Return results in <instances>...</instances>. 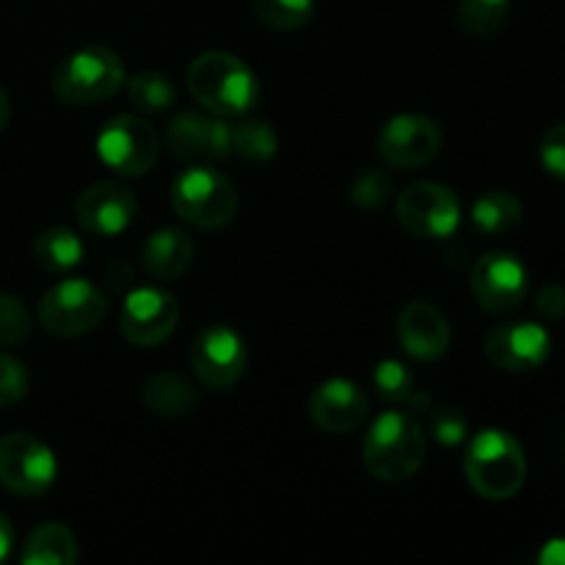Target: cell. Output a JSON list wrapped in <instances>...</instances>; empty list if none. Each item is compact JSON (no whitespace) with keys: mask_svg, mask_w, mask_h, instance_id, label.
<instances>
[{"mask_svg":"<svg viewBox=\"0 0 565 565\" xmlns=\"http://www.w3.org/2000/svg\"><path fill=\"white\" fill-rule=\"evenodd\" d=\"M188 92L204 110L224 119L252 114L259 103V81L252 66L226 50H207L188 66Z\"/></svg>","mask_w":565,"mask_h":565,"instance_id":"6da1fadb","label":"cell"},{"mask_svg":"<svg viewBox=\"0 0 565 565\" xmlns=\"http://www.w3.org/2000/svg\"><path fill=\"white\" fill-rule=\"evenodd\" d=\"M428 441L412 412H384L364 436L362 461L381 483H406L423 469Z\"/></svg>","mask_w":565,"mask_h":565,"instance_id":"7a4b0ae2","label":"cell"},{"mask_svg":"<svg viewBox=\"0 0 565 565\" xmlns=\"http://www.w3.org/2000/svg\"><path fill=\"white\" fill-rule=\"evenodd\" d=\"M463 475L475 494L491 502H505L516 497L527 480V456L516 436L500 428H486L469 441Z\"/></svg>","mask_w":565,"mask_h":565,"instance_id":"3957f363","label":"cell"},{"mask_svg":"<svg viewBox=\"0 0 565 565\" xmlns=\"http://www.w3.org/2000/svg\"><path fill=\"white\" fill-rule=\"evenodd\" d=\"M127 83L121 55L105 44H92L66 55L53 72V94L66 105H94L110 99Z\"/></svg>","mask_w":565,"mask_h":565,"instance_id":"277c9868","label":"cell"},{"mask_svg":"<svg viewBox=\"0 0 565 565\" xmlns=\"http://www.w3.org/2000/svg\"><path fill=\"white\" fill-rule=\"evenodd\" d=\"M171 207L177 218L196 230H221L237 215L241 196L230 177L215 171L213 166L199 163L171 182Z\"/></svg>","mask_w":565,"mask_h":565,"instance_id":"5b68a950","label":"cell"},{"mask_svg":"<svg viewBox=\"0 0 565 565\" xmlns=\"http://www.w3.org/2000/svg\"><path fill=\"white\" fill-rule=\"evenodd\" d=\"M108 315V298L94 281L70 276L50 287L39 301V323L47 334L75 340L97 329Z\"/></svg>","mask_w":565,"mask_h":565,"instance_id":"8992f818","label":"cell"},{"mask_svg":"<svg viewBox=\"0 0 565 565\" xmlns=\"http://www.w3.org/2000/svg\"><path fill=\"white\" fill-rule=\"evenodd\" d=\"M160 136L147 119L119 114L99 130L97 154L114 174L143 177L160 158Z\"/></svg>","mask_w":565,"mask_h":565,"instance_id":"52a82bcc","label":"cell"},{"mask_svg":"<svg viewBox=\"0 0 565 565\" xmlns=\"http://www.w3.org/2000/svg\"><path fill=\"white\" fill-rule=\"evenodd\" d=\"M395 210L403 230L423 241H445L461 224V199L441 182H412L401 191Z\"/></svg>","mask_w":565,"mask_h":565,"instance_id":"ba28073f","label":"cell"},{"mask_svg":"<svg viewBox=\"0 0 565 565\" xmlns=\"http://www.w3.org/2000/svg\"><path fill=\"white\" fill-rule=\"evenodd\" d=\"M58 475L53 450L25 430L0 436V486L17 497H42Z\"/></svg>","mask_w":565,"mask_h":565,"instance_id":"9c48e42d","label":"cell"},{"mask_svg":"<svg viewBox=\"0 0 565 565\" xmlns=\"http://www.w3.org/2000/svg\"><path fill=\"white\" fill-rule=\"evenodd\" d=\"M191 367L196 379L210 390H230L243 379L248 367L246 340L224 323L207 326L193 340Z\"/></svg>","mask_w":565,"mask_h":565,"instance_id":"30bf717a","label":"cell"},{"mask_svg":"<svg viewBox=\"0 0 565 565\" xmlns=\"http://www.w3.org/2000/svg\"><path fill=\"white\" fill-rule=\"evenodd\" d=\"M180 323V303L160 287H136L121 303L119 329L132 345L158 348L174 334Z\"/></svg>","mask_w":565,"mask_h":565,"instance_id":"8fae6325","label":"cell"},{"mask_svg":"<svg viewBox=\"0 0 565 565\" xmlns=\"http://www.w3.org/2000/svg\"><path fill=\"white\" fill-rule=\"evenodd\" d=\"M441 127L430 116L397 114L381 127L379 154L392 169H419L441 152Z\"/></svg>","mask_w":565,"mask_h":565,"instance_id":"7c38bea8","label":"cell"},{"mask_svg":"<svg viewBox=\"0 0 565 565\" xmlns=\"http://www.w3.org/2000/svg\"><path fill=\"white\" fill-rule=\"evenodd\" d=\"M472 296L486 312H511L522 307L530 290V276L522 259L508 252H491L475 263L472 268Z\"/></svg>","mask_w":565,"mask_h":565,"instance_id":"4fadbf2b","label":"cell"},{"mask_svg":"<svg viewBox=\"0 0 565 565\" xmlns=\"http://www.w3.org/2000/svg\"><path fill=\"white\" fill-rule=\"evenodd\" d=\"M550 331L533 320H511L500 323L486 337V359L505 373H530L550 359Z\"/></svg>","mask_w":565,"mask_h":565,"instance_id":"5bb4252c","label":"cell"},{"mask_svg":"<svg viewBox=\"0 0 565 565\" xmlns=\"http://www.w3.org/2000/svg\"><path fill=\"white\" fill-rule=\"evenodd\" d=\"M163 143L177 160L215 163L232 154V125L215 114H177L166 127Z\"/></svg>","mask_w":565,"mask_h":565,"instance_id":"9a60e30c","label":"cell"},{"mask_svg":"<svg viewBox=\"0 0 565 565\" xmlns=\"http://www.w3.org/2000/svg\"><path fill=\"white\" fill-rule=\"evenodd\" d=\"M138 213V202L132 191L119 182H94L77 196L75 218L83 232L97 237H116L132 224Z\"/></svg>","mask_w":565,"mask_h":565,"instance_id":"2e32d148","label":"cell"},{"mask_svg":"<svg viewBox=\"0 0 565 565\" xmlns=\"http://www.w3.org/2000/svg\"><path fill=\"white\" fill-rule=\"evenodd\" d=\"M312 423L326 434H351L362 428L370 414V401L359 384L348 379H329L312 390L307 401Z\"/></svg>","mask_w":565,"mask_h":565,"instance_id":"e0dca14e","label":"cell"},{"mask_svg":"<svg viewBox=\"0 0 565 565\" xmlns=\"http://www.w3.org/2000/svg\"><path fill=\"white\" fill-rule=\"evenodd\" d=\"M397 337L403 351L417 362H436L450 351V320L428 301H408L397 315Z\"/></svg>","mask_w":565,"mask_h":565,"instance_id":"ac0fdd59","label":"cell"},{"mask_svg":"<svg viewBox=\"0 0 565 565\" xmlns=\"http://www.w3.org/2000/svg\"><path fill=\"white\" fill-rule=\"evenodd\" d=\"M193 254H196V243L185 230L163 226L143 243V268L158 281L180 279L191 268Z\"/></svg>","mask_w":565,"mask_h":565,"instance_id":"d6986e66","label":"cell"},{"mask_svg":"<svg viewBox=\"0 0 565 565\" xmlns=\"http://www.w3.org/2000/svg\"><path fill=\"white\" fill-rule=\"evenodd\" d=\"M143 403L152 414L180 419L196 408L199 395L191 381L180 373H158L143 384Z\"/></svg>","mask_w":565,"mask_h":565,"instance_id":"ffe728a7","label":"cell"},{"mask_svg":"<svg viewBox=\"0 0 565 565\" xmlns=\"http://www.w3.org/2000/svg\"><path fill=\"white\" fill-rule=\"evenodd\" d=\"M524 218V204L511 191H486L472 204V226L486 237L511 235Z\"/></svg>","mask_w":565,"mask_h":565,"instance_id":"44dd1931","label":"cell"},{"mask_svg":"<svg viewBox=\"0 0 565 565\" xmlns=\"http://www.w3.org/2000/svg\"><path fill=\"white\" fill-rule=\"evenodd\" d=\"M86 254L81 235L70 226H50L42 235L33 241V259L42 270L47 274H70L72 268H77Z\"/></svg>","mask_w":565,"mask_h":565,"instance_id":"7402d4cb","label":"cell"},{"mask_svg":"<svg viewBox=\"0 0 565 565\" xmlns=\"http://www.w3.org/2000/svg\"><path fill=\"white\" fill-rule=\"evenodd\" d=\"M77 561V541L66 524H39L25 541L22 563L25 565H72Z\"/></svg>","mask_w":565,"mask_h":565,"instance_id":"603a6c76","label":"cell"},{"mask_svg":"<svg viewBox=\"0 0 565 565\" xmlns=\"http://www.w3.org/2000/svg\"><path fill=\"white\" fill-rule=\"evenodd\" d=\"M513 0H458V25L475 39H489L511 17Z\"/></svg>","mask_w":565,"mask_h":565,"instance_id":"cb8c5ba5","label":"cell"},{"mask_svg":"<svg viewBox=\"0 0 565 565\" xmlns=\"http://www.w3.org/2000/svg\"><path fill=\"white\" fill-rule=\"evenodd\" d=\"M125 86L130 103L136 105L138 110H143V114H166V110L174 108L177 103L174 83L166 75H160V72H138V75H132Z\"/></svg>","mask_w":565,"mask_h":565,"instance_id":"d4e9b609","label":"cell"},{"mask_svg":"<svg viewBox=\"0 0 565 565\" xmlns=\"http://www.w3.org/2000/svg\"><path fill=\"white\" fill-rule=\"evenodd\" d=\"M279 149L276 130L265 119H243L232 127V152L241 154L246 163H268Z\"/></svg>","mask_w":565,"mask_h":565,"instance_id":"484cf974","label":"cell"},{"mask_svg":"<svg viewBox=\"0 0 565 565\" xmlns=\"http://www.w3.org/2000/svg\"><path fill=\"white\" fill-rule=\"evenodd\" d=\"M252 11L274 31H301L312 22L315 0H252Z\"/></svg>","mask_w":565,"mask_h":565,"instance_id":"4316f807","label":"cell"},{"mask_svg":"<svg viewBox=\"0 0 565 565\" xmlns=\"http://www.w3.org/2000/svg\"><path fill=\"white\" fill-rule=\"evenodd\" d=\"M373 390L386 403H412L417 395V379L412 370L397 359H384L373 370Z\"/></svg>","mask_w":565,"mask_h":565,"instance_id":"83f0119b","label":"cell"},{"mask_svg":"<svg viewBox=\"0 0 565 565\" xmlns=\"http://www.w3.org/2000/svg\"><path fill=\"white\" fill-rule=\"evenodd\" d=\"M392 174L386 169H364L362 174L353 180L351 199L356 207L362 210H381L392 199Z\"/></svg>","mask_w":565,"mask_h":565,"instance_id":"f1b7e54d","label":"cell"},{"mask_svg":"<svg viewBox=\"0 0 565 565\" xmlns=\"http://www.w3.org/2000/svg\"><path fill=\"white\" fill-rule=\"evenodd\" d=\"M31 337V312L17 296L0 292V345L14 348Z\"/></svg>","mask_w":565,"mask_h":565,"instance_id":"f546056e","label":"cell"},{"mask_svg":"<svg viewBox=\"0 0 565 565\" xmlns=\"http://www.w3.org/2000/svg\"><path fill=\"white\" fill-rule=\"evenodd\" d=\"M31 390V375L20 359L0 353V406H14Z\"/></svg>","mask_w":565,"mask_h":565,"instance_id":"4dcf8cb0","label":"cell"},{"mask_svg":"<svg viewBox=\"0 0 565 565\" xmlns=\"http://www.w3.org/2000/svg\"><path fill=\"white\" fill-rule=\"evenodd\" d=\"M430 434L439 445L445 447H458L469 434V425L463 419V414L458 408H434V417H430Z\"/></svg>","mask_w":565,"mask_h":565,"instance_id":"1f68e13d","label":"cell"},{"mask_svg":"<svg viewBox=\"0 0 565 565\" xmlns=\"http://www.w3.org/2000/svg\"><path fill=\"white\" fill-rule=\"evenodd\" d=\"M541 163L557 180H565V121L550 127L541 138Z\"/></svg>","mask_w":565,"mask_h":565,"instance_id":"d6a6232c","label":"cell"},{"mask_svg":"<svg viewBox=\"0 0 565 565\" xmlns=\"http://www.w3.org/2000/svg\"><path fill=\"white\" fill-rule=\"evenodd\" d=\"M535 309L544 320H561L565 315V287L546 285L535 298Z\"/></svg>","mask_w":565,"mask_h":565,"instance_id":"836d02e7","label":"cell"},{"mask_svg":"<svg viewBox=\"0 0 565 565\" xmlns=\"http://www.w3.org/2000/svg\"><path fill=\"white\" fill-rule=\"evenodd\" d=\"M105 281H108L114 290H125V285L132 281V268L127 263H110L105 268Z\"/></svg>","mask_w":565,"mask_h":565,"instance_id":"e575fe53","label":"cell"},{"mask_svg":"<svg viewBox=\"0 0 565 565\" xmlns=\"http://www.w3.org/2000/svg\"><path fill=\"white\" fill-rule=\"evenodd\" d=\"M541 565H565V539H555L550 544H544V550L539 552Z\"/></svg>","mask_w":565,"mask_h":565,"instance_id":"d590c367","label":"cell"},{"mask_svg":"<svg viewBox=\"0 0 565 565\" xmlns=\"http://www.w3.org/2000/svg\"><path fill=\"white\" fill-rule=\"evenodd\" d=\"M11 546H14V527L6 513H0V563L11 555Z\"/></svg>","mask_w":565,"mask_h":565,"instance_id":"8d00e7d4","label":"cell"},{"mask_svg":"<svg viewBox=\"0 0 565 565\" xmlns=\"http://www.w3.org/2000/svg\"><path fill=\"white\" fill-rule=\"evenodd\" d=\"M9 119H11V105H9V97H6V92L0 88V132L6 130Z\"/></svg>","mask_w":565,"mask_h":565,"instance_id":"74e56055","label":"cell"}]
</instances>
